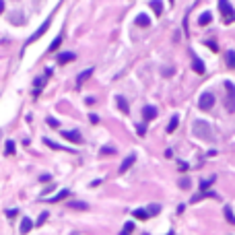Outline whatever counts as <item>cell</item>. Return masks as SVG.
<instances>
[{
    "mask_svg": "<svg viewBox=\"0 0 235 235\" xmlns=\"http://www.w3.org/2000/svg\"><path fill=\"white\" fill-rule=\"evenodd\" d=\"M194 134L198 138H202V140H212L215 138V134L211 130V124L204 122V120H196L194 122Z\"/></svg>",
    "mask_w": 235,
    "mask_h": 235,
    "instance_id": "6da1fadb",
    "label": "cell"
},
{
    "mask_svg": "<svg viewBox=\"0 0 235 235\" xmlns=\"http://www.w3.org/2000/svg\"><path fill=\"white\" fill-rule=\"evenodd\" d=\"M134 217H136V219H140V221H144V219H149V212L147 211H142V208H136V211L132 212Z\"/></svg>",
    "mask_w": 235,
    "mask_h": 235,
    "instance_id": "f1b7e54d",
    "label": "cell"
},
{
    "mask_svg": "<svg viewBox=\"0 0 235 235\" xmlns=\"http://www.w3.org/2000/svg\"><path fill=\"white\" fill-rule=\"evenodd\" d=\"M134 23H136L138 27H149V25H151V19H149V15H138L136 19H134Z\"/></svg>",
    "mask_w": 235,
    "mask_h": 235,
    "instance_id": "9a60e30c",
    "label": "cell"
},
{
    "mask_svg": "<svg viewBox=\"0 0 235 235\" xmlns=\"http://www.w3.org/2000/svg\"><path fill=\"white\" fill-rule=\"evenodd\" d=\"M219 10H221V15L225 17L227 23H229V21L233 19V15H235V13H233V6L229 4V0H219Z\"/></svg>",
    "mask_w": 235,
    "mask_h": 235,
    "instance_id": "277c9868",
    "label": "cell"
},
{
    "mask_svg": "<svg viewBox=\"0 0 235 235\" xmlns=\"http://www.w3.org/2000/svg\"><path fill=\"white\" fill-rule=\"evenodd\" d=\"M190 58H192V68H194L198 74H204V70H206V68H204V62H202V60L198 58L192 50H190Z\"/></svg>",
    "mask_w": 235,
    "mask_h": 235,
    "instance_id": "8992f818",
    "label": "cell"
},
{
    "mask_svg": "<svg viewBox=\"0 0 235 235\" xmlns=\"http://www.w3.org/2000/svg\"><path fill=\"white\" fill-rule=\"evenodd\" d=\"M45 122H48V124H50V126H52V128H58V120H56V118H52V116H50L48 120H45Z\"/></svg>",
    "mask_w": 235,
    "mask_h": 235,
    "instance_id": "836d02e7",
    "label": "cell"
},
{
    "mask_svg": "<svg viewBox=\"0 0 235 235\" xmlns=\"http://www.w3.org/2000/svg\"><path fill=\"white\" fill-rule=\"evenodd\" d=\"M225 91H227L225 107H227V112H229V113H233L235 112V87H233V83L227 81V83H225Z\"/></svg>",
    "mask_w": 235,
    "mask_h": 235,
    "instance_id": "7a4b0ae2",
    "label": "cell"
},
{
    "mask_svg": "<svg viewBox=\"0 0 235 235\" xmlns=\"http://www.w3.org/2000/svg\"><path fill=\"white\" fill-rule=\"evenodd\" d=\"M134 161H136V155H128L126 159L122 161V165H120V169H118V173H126L130 167L134 165Z\"/></svg>",
    "mask_w": 235,
    "mask_h": 235,
    "instance_id": "ba28073f",
    "label": "cell"
},
{
    "mask_svg": "<svg viewBox=\"0 0 235 235\" xmlns=\"http://www.w3.org/2000/svg\"><path fill=\"white\" fill-rule=\"evenodd\" d=\"M72 60H74L72 52H64V54L58 56V64H66V62H72Z\"/></svg>",
    "mask_w": 235,
    "mask_h": 235,
    "instance_id": "ac0fdd59",
    "label": "cell"
},
{
    "mask_svg": "<svg viewBox=\"0 0 235 235\" xmlns=\"http://www.w3.org/2000/svg\"><path fill=\"white\" fill-rule=\"evenodd\" d=\"M31 229H33V221H31L29 217H23V219H21V229H19V231H21L23 235H27Z\"/></svg>",
    "mask_w": 235,
    "mask_h": 235,
    "instance_id": "8fae6325",
    "label": "cell"
},
{
    "mask_svg": "<svg viewBox=\"0 0 235 235\" xmlns=\"http://www.w3.org/2000/svg\"><path fill=\"white\" fill-rule=\"evenodd\" d=\"M206 45H208V48H211L212 52H219V45H217V44H212V41H206Z\"/></svg>",
    "mask_w": 235,
    "mask_h": 235,
    "instance_id": "d590c367",
    "label": "cell"
},
{
    "mask_svg": "<svg viewBox=\"0 0 235 235\" xmlns=\"http://www.w3.org/2000/svg\"><path fill=\"white\" fill-rule=\"evenodd\" d=\"M180 188H184V190H188V188H190V180H188V177H184V180H180Z\"/></svg>",
    "mask_w": 235,
    "mask_h": 235,
    "instance_id": "d6a6232c",
    "label": "cell"
},
{
    "mask_svg": "<svg viewBox=\"0 0 235 235\" xmlns=\"http://www.w3.org/2000/svg\"><path fill=\"white\" fill-rule=\"evenodd\" d=\"M151 8L155 15H163V2L161 0H151Z\"/></svg>",
    "mask_w": 235,
    "mask_h": 235,
    "instance_id": "e0dca14e",
    "label": "cell"
},
{
    "mask_svg": "<svg viewBox=\"0 0 235 235\" xmlns=\"http://www.w3.org/2000/svg\"><path fill=\"white\" fill-rule=\"evenodd\" d=\"M147 212H149V217H155V215H159V212H161V206L159 204H151L147 208Z\"/></svg>",
    "mask_w": 235,
    "mask_h": 235,
    "instance_id": "83f0119b",
    "label": "cell"
},
{
    "mask_svg": "<svg viewBox=\"0 0 235 235\" xmlns=\"http://www.w3.org/2000/svg\"><path fill=\"white\" fill-rule=\"evenodd\" d=\"M142 235H149V233H142Z\"/></svg>",
    "mask_w": 235,
    "mask_h": 235,
    "instance_id": "60d3db41",
    "label": "cell"
},
{
    "mask_svg": "<svg viewBox=\"0 0 235 235\" xmlns=\"http://www.w3.org/2000/svg\"><path fill=\"white\" fill-rule=\"evenodd\" d=\"M212 105H215V95L212 93H202L200 99H198V107H200L202 112H208V109H212Z\"/></svg>",
    "mask_w": 235,
    "mask_h": 235,
    "instance_id": "3957f363",
    "label": "cell"
},
{
    "mask_svg": "<svg viewBox=\"0 0 235 235\" xmlns=\"http://www.w3.org/2000/svg\"><path fill=\"white\" fill-rule=\"evenodd\" d=\"M68 208H74V211H87L89 204L87 202H68Z\"/></svg>",
    "mask_w": 235,
    "mask_h": 235,
    "instance_id": "603a6c76",
    "label": "cell"
},
{
    "mask_svg": "<svg viewBox=\"0 0 235 235\" xmlns=\"http://www.w3.org/2000/svg\"><path fill=\"white\" fill-rule=\"evenodd\" d=\"M204 198H219V194H217V192H208V190H206V192H198L196 196H192V202L196 204V202L204 200Z\"/></svg>",
    "mask_w": 235,
    "mask_h": 235,
    "instance_id": "9c48e42d",
    "label": "cell"
},
{
    "mask_svg": "<svg viewBox=\"0 0 235 235\" xmlns=\"http://www.w3.org/2000/svg\"><path fill=\"white\" fill-rule=\"evenodd\" d=\"M142 113H144V120H155V118H157V107L147 105V107L142 109Z\"/></svg>",
    "mask_w": 235,
    "mask_h": 235,
    "instance_id": "7c38bea8",
    "label": "cell"
},
{
    "mask_svg": "<svg viewBox=\"0 0 235 235\" xmlns=\"http://www.w3.org/2000/svg\"><path fill=\"white\" fill-rule=\"evenodd\" d=\"M66 196H70V190H60L56 196H52V198H50V202H52V204H54V202H60V200H64Z\"/></svg>",
    "mask_w": 235,
    "mask_h": 235,
    "instance_id": "2e32d148",
    "label": "cell"
},
{
    "mask_svg": "<svg viewBox=\"0 0 235 235\" xmlns=\"http://www.w3.org/2000/svg\"><path fill=\"white\" fill-rule=\"evenodd\" d=\"M91 74H93V68H87L85 72H81V74H78V78H76V85L81 87L85 81H89V78H91Z\"/></svg>",
    "mask_w": 235,
    "mask_h": 235,
    "instance_id": "5bb4252c",
    "label": "cell"
},
{
    "mask_svg": "<svg viewBox=\"0 0 235 235\" xmlns=\"http://www.w3.org/2000/svg\"><path fill=\"white\" fill-rule=\"evenodd\" d=\"M225 60H227V66L235 70V52H233V50H229V52L225 54Z\"/></svg>",
    "mask_w": 235,
    "mask_h": 235,
    "instance_id": "44dd1931",
    "label": "cell"
},
{
    "mask_svg": "<svg viewBox=\"0 0 235 235\" xmlns=\"http://www.w3.org/2000/svg\"><path fill=\"white\" fill-rule=\"evenodd\" d=\"M91 122H93V124H97V122H99V118H97V113H91Z\"/></svg>",
    "mask_w": 235,
    "mask_h": 235,
    "instance_id": "8d00e7d4",
    "label": "cell"
},
{
    "mask_svg": "<svg viewBox=\"0 0 235 235\" xmlns=\"http://www.w3.org/2000/svg\"><path fill=\"white\" fill-rule=\"evenodd\" d=\"M101 155H113V153H116V149H112V147H101Z\"/></svg>",
    "mask_w": 235,
    "mask_h": 235,
    "instance_id": "1f68e13d",
    "label": "cell"
},
{
    "mask_svg": "<svg viewBox=\"0 0 235 235\" xmlns=\"http://www.w3.org/2000/svg\"><path fill=\"white\" fill-rule=\"evenodd\" d=\"M4 153H6V155H13V153H15V142H13V140H6Z\"/></svg>",
    "mask_w": 235,
    "mask_h": 235,
    "instance_id": "f546056e",
    "label": "cell"
},
{
    "mask_svg": "<svg viewBox=\"0 0 235 235\" xmlns=\"http://www.w3.org/2000/svg\"><path fill=\"white\" fill-rule=\"evenodd\" d=\"M167 235H175V233H173V231H169V233H167Z\"/></svg>",
    "mask_w": 235,
    "mask_h": 235,
    "instance_id": "ab89813d",
    "label": "cell"
},
{
    "mask_svg": "<svg viewBox=\"0 0 235 235\" xmlns=\"http://www.w3.org/2000/svg\"><path fill=\"white\" fill-rule=\"evenodd\" d=\"M45 221H48V212H41V215H39V219L35 221V227H41Z\"/></svg>",
    "mask_w": 235,
    "mask_h": 235,
    "instance_id": "4dcf8cb0",
    "label": "cell"
},
{
    "mask_svg": "<svg viewBox=\"0 0 235 235\" xmlns=\"http://www.w3.org/2000/svg\"><path fill=\"white\" fill-rule=\"evenodd\" d=\"M225 219H227V223H231V225H235V215H233V211H231L229 206H225Z\"/></svg>",
    "mask_w": 235,
    "mask_h": 235,
    "instance_id": "484cf974",
    "label": "cell"
},
{
    "mask_svg": "<svg viewBox=\"0 0 235 235\" xmlns=\"http://www.w3.org/2000/svg\"><path fill=\"white\" fill-rule=\"evenodd\" d=\"M44 142H45V144H48V147H50V149H54V151H60V149H66V151L74 153V151H72V149H68V147H60L58 142H52V140H50V138H44Z\"/></svg>",
    "mask_w": 235,
    "mask_h": 235,
    "instance_id": "7402d4cb",
    "label": "cell"
},
{
    "mask_svg": "<svg viewBox=\"0 0 235 235\" xmlns=\"http://www.w3.org/2000/svg\"><path fill=\"white\" fill-rule=\"evenodd\" d=\"M4 13V0H0V15Z\"/></svg>",
    "mask_w": 235,
    "mask_h": 235,
    "instance_id": "f35d334b",
    "label": "cell"
},
{
    "mask_svg": "<svg viewBox=\"0 0 235 235\" xmlns=\"http://www.w3.org/2000/svg\"><path fill=\"white\" fill-rule=\"evenodd\" d=\"M132 231H134V223H132V221H128L126 225L122 227V231H120V235H132Z\"/></svg>",
    "mask_w": 235,
    "mask_h": 235,
    "instance_id": "cb8c5ba5",
    "label": "cell"
},
{
    "mask_svg": "<svg viewBox=\"0 0 235 235\" xmlns=\"http://www.w3.org/2000/svg\"><path fill=\"white\" fill-rule=\"evenodd\" d=\"M0 136H2V132H0Z\"/></svg>",
    "mask_w": 235,
    "mask_h": 235,
    "instance_id": "b9f144b4",
    "label": "cell"
},
{
    "mask_svg": "<svg viewBox=\"0 0 235 235\" xmlns=\"http://www.w3.org/2000/svg\"><path fill=\"white\" fill-rule=\"evenodd\" d=\"M50 23H52V17H50V19H48V21H45V23H44V25H41V27H39V29H37V31H35V33H33V35H31V37H29V41H27V44H33L35 39H39V37H41V35H44V33H45V31H48Z\"/></svg>",
    "mask_w": 235,
    "mask_h": 235,
    "instance_id": "52a82bcc",
    "label": "cell"
},
{
    "mask_svg": "<svg viewBox=\"0 0 235 235\" xmlns=\"http://www.w3.org/2000/svg\"><path fill=\"white\" fill-rule=\"evenodd\" d=\"M50 180H52V175H41L39 177V181H50Z\"/></svg>",
    "mask_w": 235,
    "mask_h": 235,
    "instance_id": "74e56055",
    "label": "cell"
},
{
    "mask_svg": "<svg viewBox=\"0 0 235 235\" xmlns=\"http://www.w3.org/2000/svg\"><path fill=\"white\" fill-rule=\"evenodd\" d=\"M212 21V15L211 13H202L200 17H198V25H200V27H204V25H208Z\"/></svg>",
    "mask_w": 235,
    "mask_h": 235,
    "instance_id": "d6986e66",
    "label": "cell"
},
{
    "mask_svg": "<svg viewBox=\"0 0 235 235\" xmlns=\"http://www.w3.org/2000/svg\"><path fill=\"white\" fill-rule=\"evenodd\" d=\"M116 105H118V109H120L122 113H130V105H128L126 97H122V95H118V97H116Z\"/></svg>",
    "mask_w": 235,
    "mask_h": 235,
    "instance_id": "30bf717a",
    "label": "cell"
},
{
    "mask_svg": "<svg viewBox=\"0 0 235 235\" xmlns=\"http://www.w3.org/2000/svg\"><path fill=\"white\" fill-rule=\"evenodd\" d=\"M60 44H62V35H58V37L54 39V41H52V44H50V48H48V52L50 54H52V52H56V50L60 48Z\"/></svg>",
    "mask_w": 235,
    "mask_h": 235,
    "instance_id": "d4e9b609",
    "label": "cell"
},
{
    "mask_svg": "<svg viewBox=\"0 0 235 235\" xmlns=\"http://www.w3.org/2000/svg\"><path fill=\"white\" fill-rule=\"evenodd\" d=\"M177 124H180V116H171V120H169V124H167V134H171V132H175V128H177Z\"/></svg>",
    "mask_w": 235,
    "mask_h": 235,
    "instance_id": "4fadbf2b",
    "label": "cell"
},
{
    "mask_svg": "<svg viewBox=\"0 0 235 235\" xmlns=\"http://www.w3.org/2000/svg\"><path fill=\"white\" fill-rule=\"evenodd\" d=\"M215 181H217V177H215V175L208 177V180H202V181H200V192H206L208 188L212 186V184H215Z\"/></svg>",
    "mask_w": 235,
    "mask_h": 235,
    "instance_id": "ffe728a7",
    "label": "cell"
},
{
    "mask_svg": "<svg viewBox=\"0 0 235 235\" xmlns=\"http://www.w3.org/2000/svg\"><path fill=\"white\" fill-rule=\"evenodd\" d=\"M136 134H138V136H144V134H147V128L142 126V124H140V126H136Z\"/></svg>",
    "mask_w": 235,
    "mask_h": 235,
    "instance_id": "e575fe53",
    "label": "cell"
},
{
    "mask_svg": "<svg viewBox=\"0 0 235 235\" xmlns=\"http://www.w3.org/2000/svg\"><path fill=\"white\" fill-rule=\"evenodd\" d=\"M44 83H45L44 78H35V87H33V95H35V97H37V95H39V91H41V87H44Z\"/></svg>",
    "mask_w": 235,
    "mask_h": 235,
    "instance_id": "4316f807",
    "label": "cell"
},
{
    "mask_svg": "<svg viewBox=\"0 0 235 235\" xmlns=\"http://www.w3.org/2000/svg\"><path fill=\"white\" fill-rule=\"evenodd\" d=\"M62 136L68 142H74V144H81V142H83V134L78 132V130H62Z\"/></svg>",
    "mask_w": 235,
    "mask_h": 235,
    "instance_id": "5b68a950",
    "label": "cell"
}]
</instances>
